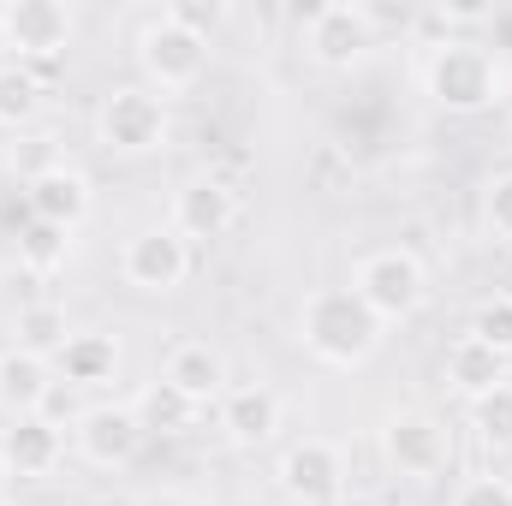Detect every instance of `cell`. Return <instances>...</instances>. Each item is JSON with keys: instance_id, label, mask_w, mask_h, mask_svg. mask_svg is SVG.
Instances as JSON below:
<instances>
[{"instance_id": "obj_1", "label": "cell", "mask_w": 512, "mask_h": 506, "mask_svg": "<svg viewBox=\"0 0 512 506\" xmlns=\"http://www.w3.org/2000/svg\"><path fill=\"white\" fill-rule=\"evenodd\" d=\"M382 334L387 328L364 310L352 286H316L298 304V346L328 370H364L382 352Z\"/></svg>"}, {"instance_id": "obj_2", "label": "cell", "mask_w": 512, "mask_h": 506, "mask_svg": "<svg viewBox=\"0 0 512 506\" xmlns=\"http://www.w3.org/2000/svg\"><path fill=\"white\" fill-rule=\"evenodd\" d=\"M423 90L441 114H489L507 102V72L501 60L489 54V42H471V36H447L435 42V54L423 60Z\"/></svg>"}, {"instance_id": "obj_3", "label": "cell", "mask_w": 512, "mask_h": 506, "mask_svg": "<svg viewBox=\"0 0 512 506\" xmlns=\"http://www.w3.org/2000/svg\"><path fill=\"white\" fill-rule=\"evenodd\" d=\"M352 292L364 298V310H370L382 328H393V322H411V316L429 304V268H423L417 251L387 245V251H370L352 268Z\"/></svg>"}, {"instance_id": "obj_4", "label": "cell", "mask_w": 512, "mask_h": 506, "mask_svg": "<svg viewBox=\"0 0 512 506\" xmlns=\"http://www.w3.org/2000/svg\"><path fill=\"white\" fill-rule=\"evenodd\" d=\"M137 72H143V90L185 96L209 72V36H197V30H185L179 18L161 12L137 30Z\"/></svg>"}, {"instance_id": "obj_5", "label": "cell", "mask_w": 512, "mask_h": 506, "mask_svg": "<svg viewBox=\"0 0 512 506\" xmlns=\"http://www.w3.org/2000/svg\"><path fill=\"white\" fill-rule=\"evenodd\" d=\"M167 137H173L167 102L143 84H114L96 102V143L108 155H155V149H167Z\"/></svg>"}, {"instance_id": "obj_6", "label": "cell", "mask_w": 512, "mask_h": 506, "mask_svg": "<svg viewBox=\"0 0 512 506\" xmlns=\"http://www.w3.org/2000/svg\"><path fill=\"white\" fill-rule=\"evenodd\" d=\"M376 447H382V465L405 483H435L453 465V435L435 411H387Z\"/></svg>"}, {"instance_id": "obj_7", "label": "cell", "mask_w": 512, "mask_h": 506, "mask_svg": "<svg viewBox=\"0 0 512 506\" xmlns=\"http://www.w3.org/2000/svg\"><path fill=\"white\" fill-rule=\"evenodd\" d=\"M78 36V12L60 0H6L0 6V48L18 66H54Z\"/></svg>"}, {"instance_id": "obj_8", "label": "cell", "mask_w": 512, "mask_h": 506, "mask_svg": "<svg viewBox=\"0 0 512 506\" xmlns=\"http://www.w3.org/2000/svg\"><path fill=\"white\" fill-rule=\"evenodd\" d=\"M376 6H358V0H328L304 18V54L322 66V72H352L370 60L376 48Z\"/></svg>"}, {"instance_id": "obj_9", "label": "cell", "mask_w": 512, "mask_h": 506, "mask_svg": "<svg viewBox=\"0 0 512 506\" xmlns=\"http://www.w3.org/2000/svg\"><path fill=\"white\" fill-rule=\"evenodd\" d=\"M274 483H280L286 501H298V506H334L346 495V453L328 435H304V441H292L280 453Z\"/></svg>"}, {"instance_id": "obj_10", "label": "cell", "mask_w": 512, "mask_h": 506, "mask_svg": "<svg viewBox=\"0 0 512 506\" xmlns=\"http://www.w3.org/2000/svg\"><path fill=\"white\" fill-rule=\"evenodd\" d=\"M120 274L137 292L167 298V292H179L191 280V245L173 227H143V233H131L126 251H120Z\"/></svg>"}, {"instance_id": "obj_11", "label": "cell", "mask_w": 512, "mask_h": 506, "mask_svg": "<svg viewBox=\"0 0 512 506\" xmlns=\"http://www.w3.org/2000/svg\"><path fill=\"white\" fill-rule=\"evenodd\" d=\"M233 221H239V197H233V185L227 179H215V173H191L179 191H173V233L191 245V239H227L233 233Z\"/></svg>"}, {"instance_id": "obj_12", "label": "cell", "mask_w": 512, "mask_h": 506, "mask_svg": "<svg viewBox=\"0 0 512 506\" xmlns=\"http://www.w3.org/2000/svg\"><path fill=\"white\" fill-rule=\"evenodd\" d=\"M24 203H30V221H48V227L72 233V227H84V215L96 209V185H90V173H78V167H66V161H48L42 173H30Z\"/></svg>"}, {"instance_id": "obj_13", "label": "cell", "mask_w": 512, "mask_h": 506, "mask_svg": "<svg viewBox=\"0 0 512 506\" xmlns=\"http://www.w3.org/2000/svg\"><path fill=\"white\" fill-rule=\"evenodd\" d=\"M72 435H78L84 465H96V471H120L143 447V423H137L131 405H84V417H78Z\"/></svg>"}, {"instance_id": "obj_14", "label": "cell", "mask_w": 512, "mask_h": 506, "mask_svg": "<svg viewBox=\"0 0 512 506\" xmlns=\"http://www.w3.org/2000/svg\"><path fill=\"white\" fill-rule=\"evenodd\" d=\"M161 381L167 387H179L197 411L203 405H221L227 399V352L221 346H209V340H179L173 352H167V364H161Z\"/></svg>"}, {"instance_id": "obj_15", "label": "cell", "mask_w": 512, "mask_h": 506, "mask_svg": "<svg viewBox=\"0 0 512 506\" xmlns=\"http://www.w3.org/2000/svg\"><path fill=\"white\" fill-rule=\"evenodd\" d=\"M60 453H66V435L48 423V417H6V429H0V465L24 483V477H48L54 465H60Z\"/></svg>"}, {"instance_id": "obj_16", "label": "cell", "mask_w": 512, "mask_h": 506, "mask_svg": "<svg viewBox=\"0 0 512 506\" xmlns=\"http://www.w3.org/2000/svg\"><path fill=\"white\" fill-rule=\"evenodd\" d=\"M280 417H286V405H280V393L262 387V381L227 387V399H221V429H227L233 447H268V441L280 435Z\"/></svg>"}, {"instance_id": "obj_17", "label": "cell", "mask_w": 512, "mask_h": 506, "mask_svg": "<svg viewBox=\"0 0 512 506\" xmlns=\"http://www.w3.org/2000/svg\"><path fill=\"white\" fill-rule=\"evenodd\" d=\"M120 370V340L114 334H96V328H84V334H66V346L54 352V376L66 381V387H108Z\"/></svg>"}, {"instance_id": "obj_18", "label": "cell", "mask_w": 512, "mask_h": 506, "mask_svg": "<svg viewBox=\"0 0 512 506\" xmlns=\"http://www.w3.org/2000/svg\"><path fill=\"white\" fill-rule=\"evenodd\" d=\"M48 387H54V358L24 352V346H6V352H0V411H6V417L42 411Z\"/></svg>"}, {"instance_id": "obj_19", "label": "cell", "mask_w": 512, "mask_h": 506, "mask_svg": "<svg viewBox=\"0 0 512 506\" xmlns=\"http://www.w3.org/2000/svg\"><path fill=\"white\" fill-rule=\"evenodd\" d=\"M441 376L453 393H465V399H477V393H489V387H501L507 376V358L495 352V346H483L477 334H459L453 346H447V364H441Z\"/></svg>"}, {"instance_id": "obj_20", "label": "cell", "mask_w": 512, "mask_h": 506, "mask_svg": "<svg viewBox=\"0 0 512 506\" xmlns=\"http://www.w3.org/2000/svg\"><path fill=\"white\" fill-rule=\"evenodd\" d=\"M48 108V84L36 66H18V60H0V131H24L42 120Z\"/></svg>"}, {"instance_id": "obj_21", "label": "cell", "mask_w": 512, "mask_h": 506, "mask_svg": "<svg viewBox=\"0 0 512 506\" xmlns=\"http://www.w3.org/2000/svg\"><path fill=\"white\" fill-rule=\"evenodd\" d=\"M131 411H137V423H143V435H179V429H191V417H197V405L179 393V387H167V381L155 376L137 399H131Z\"/></svg>"}, {"instance_id": "obj_22", "label": "cell", "mask_w": 512, "mask_h": 506, "mask_svg": "<svg viewBox=\"0 0 512 506\" xmlns=\"http://www.w3.org/2000/svg\"><path fill=\"white\" fill-rule=\"evenodd\" d=\"M471 429H477V441L489 453H512V381L471 399Z\"/></svg>"}, {"instance_id": "obj_23", "label": "cell", "mask_w": 512, "mask_h": 506, "mask_svg": "<svg viewBox=\"0 0 512 506\" xmlns=\"http://www.w3.org/2000/svg\"><path fill=\"white\" fill-rule=\"evenodd\" d=\"M66 251H72V233H60V227H48V221H30V227L18 233V262H24L30 274H60V268H66Z\"/></svg>"}, {"instance_id": "obj_24", "label": "cell", "mask_w": 512, "mask_h": 506, "mask_svg": "<svg viewBox=\"0 0 512 506\" xmlns=\"http://www.w3.org/2000/svg\"><path fill=\"white\" fill-rule=\"evenodd\" d=\"M66 310H54V304H24L18 310V346L24 352H42V358H54L60 346H66Z\"/></svg>"}, {"instance_id": "obj_25", "label": "cell", "mask_w": 512, "mask_h": 506, "mask_svg": "<svg viewBox=\"0 0 512 506\" xmlns=\"http://www.w3.org/2000/svg\"><path fill=\"white\" fill-rule=\"evenodd\" d=\"M465 334H477L483 346H495L501 358H512V292L483 298V304L471 310V328H465Z\"/></svg>"}, {"instance_id": "obj_26", "label": "cell", "mask_w": 512, "mask_h": 506, "mask_svg": "<svg viewBox=\"0 0 512 506\" xmlns=\"http://www.w3.org/2000/svg\"><path fill=\"white\" fill-rule=\"evenodd\" d=\"M483 221H489L495 239L512 245V173H495V179H489V191H483Z\"/></svg>"}, {"instance_id": "obj_27", "label": "cell", "mask_w": 512, "mask_h": 506, "mask_svg": "<svg viewBox=\"0 0 512 506\" xmlns=\"http://www.w3.org/2000/svg\"><path fill=\"white\" fill-rule=\"evenodd\" d=\"M453 506H512V483L507 477H495V471L465 477V483L453 489Z\"/></svg>"}, {"instance_id": "obj_28", "label": "cell", "mask_w": 512, "mask_h": 506, "mask_svg": "<svg viewBox=\"0 0 512 506\" xmlns=\"http://www.w3.org/2000/svg\"><path fill=\"white\" fill-rule=\"evenodd\" d=\"M36 417H48V423H54V429H66V423H72V429H78V417H84V405H78V387H66V381H54V387H48V399H42V411H36Z\"/></svg>"}, {"instance_id": "obj_29", "label": "cell", "mask_w": 512, "mask_h": 506, "mask_svg": "<svg viewBox=\"0 0 512 506\" xmlns=\"http://www.w3.org/2000/svg\"><path fill=\"white\" fill-rule=\"evenodd\" d=\"M167 18H179L185 30L209 36V24H221V6H203V0H179V6H167Z\"/></svg>"}, {"instance_id": "obj_30", "label": "cell", "mask_w": 512, "mask_h": 506, "mask_svg": "<svg viewBox=\"0 0 512 506\" xmlns=\"http://www.w3.org/2000/svg\"><path fill=\"white\" fill-rule=\"evenodd\" d=\"M334 506H387V501H382V495H370V489H346Z\"/></svg>"}, {"instance_id": "obj_31", "label": "cell", "mask_w": 512, "mask_h": 506, "mask_svg": "<svg viewBox=\"0 0 512 506\" xmlns=\"http://www.w3.org/2000/svg\"><path fill=\"white\" fill-rule=\"evenodd\" d=\"M6 495H12V471L0 465V506H6Z\"/></svg>"}]
</instances>
